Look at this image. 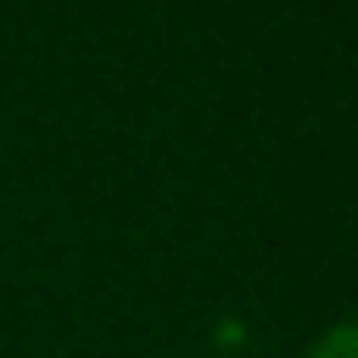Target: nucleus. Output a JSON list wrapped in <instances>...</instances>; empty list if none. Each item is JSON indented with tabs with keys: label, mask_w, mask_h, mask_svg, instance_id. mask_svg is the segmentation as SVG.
Listing matches in <instances>:
<instances>
[{
	"label": "nucleus",
	"mask_w": 358,
	"mask_h": 358,
	"mask_svg": "<svg viewBox=\"0 0 358 358\" xmlns=\"http://www.w3.org/2000/svg\"><path fill=\"white\" fill-rule=\"evenodd\" d=\"M308 358H358V330H352V319H336V324L308 347Z\"/></svg>",
	"instance_id": "nucleus-1"
}]
</instances>
